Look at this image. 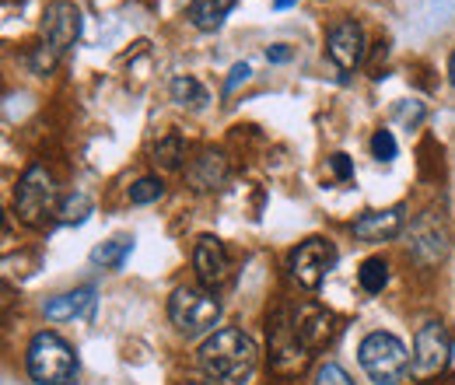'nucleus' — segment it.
Returning <instances> with one entry per match:
<instances>
[{"label": "nucleus", "instance_id": "nucleus-4", "mask_svg": "<svg viewBox=\"0 0 455 385\" xmlns=\"http://www.w3.org/2000/svg\"><path fill=\"white\" fill-rule=\"evenodd\" d=\"M169 319L182 336H200L221 319V301L207 287H175L169 298Z\"/></svg>", "mask_w": 455, "mask_h": 385}, {"label": "nucleus", "instance_id": "nucleus-3", "mask_svg": "<svg viewBox=\"0 0 455 385\" xmlns=\"http://www.w3.org/2000/svg\"><path fill=\"white\" fill-rule=\"evenodd\" d=\"M357 361L364 368V375L375 385H399L406 368H410V354L403 347V340L393 333H368L357 347Z\"/></svg>", "mask_w": 455, "mask_h": 385}, {"label": "nucleus", "instance_id": "nucleus-14", "mask_svg": "<svg viewBox=\"0 0 455 385\" xmlns=\"http://www.w3.org/2000/svg\"><path fill=\"white\" fill-rule=\"evenodd\" d=\"M46 316L53 323L63 319H92L95 316V287H77L70 294H60L46 305Z\"/></svg>", "mask_w": 455, "mask_h": 385}, {"label": "nucleus", "instance_id": "nucleus-20", "mask_svg": "<svg viewBox=\"0 0 455 385\" xmlns=\"http://www.w3.org/2000/svg\"><path fill=\"white\" fill-rule=\"evenodd\" d=\"M182 158H186V148H182V137L179 133H169L165 140H158V148H155V162L162 168H179L182 165Z\"/></svg>", "mask_w": 455, "mask_h": 385}, {"label": "nucleus", "instance_id": "nucleus-18", "mask_svg": "<svg viewBox=\"0 0 455 385\" xmlns=\"http://www.w3.org/2000/svg\"><path fill=\"white\" fill-rule=\"evenodd\" d=\"M172 102L189 106V109H204V106H207V88H204L196 77L179 74V77L172 81Z\"/></svg>", "mask_w": 455, "mask_h": 385}, {"label": "nucleus", "instance_id": "nucleus-8", "mask_svg": "<svg viewBox=\"0 0 455 385\" xmlns=\"http://www.w3.org/2000/svg\"><path fill=\"white\" fill-rule=\"evenodd\" d=\"M364 53H368V46H364V28H361L354 18H343V21H337V25L326 32V56L340 67L343 74L357 70V67L364 63Z\"/></svg>", "mask_w": 455, "mask_h": 385}, {"label": "nucleus", "instance_id": "nucleus-11", "mask_svg": "<svg viewBox=\"0 0 455 385\" xmlns=\"http://www.w3.org/2000/svg\"><path fill=\"white\" fill-rule=\"evenodd\" d=\"M193 270H196L204 287H221L225 284L228 270H231V260H228V249L221 245V238H214V235H200L196 238Z\"/></svg>", "mask_w": 455, "mask_h": 385}, {"label": "nucleus", "instance_id": "nucleus-21", "mask_svg": "<svg viewBox=\"0 0 455 385\" xmlns=\"http://www.w3.org/2000/svg\"><path fill=\"white\" fill-rule=\"evenodd\" d=\"M88 214H92V200L84 193L67 197L60 204V224H81V221H88Z\"/></svg>", "mask_w": 455, "mask_h": 385}, {"label": "nucleus", "instance_id": "nucleus-23", "mask_svg": "<svg viewBox=\"0 0 455 385\" xmlns=\"http://www.w3.org/2000/svg\"><path fill=\"white\" fill-rule=\"evenodd\" d=\"M312 385H354V379L343 372L337 361H326V365H319V368H315Z\"/></svg>", "mask_w": 455, "mask_h": 385}, {"label": "nucleus", "instance_id": "nucleus-22", "mask_svg": "<svg viewBox=\"0 0 455 385\" xmlns=\"http://www.w3.org/2000/svg\"><path fill=\"white\" fill-rule=\"evenodd\" d=\"M162 193H165V186H162V179H137L133 186H130V204H155V200H162Z\"/></svg>", "mask_w": 455, "mask_h": 385}, {"label": "nucleus", "instance_id": "nucleus-10", "mask_svg": "<svg viewBox=\"0 0 455 385\" xmlns=\"http://www.w3.org/2000/svg\"><path fill=\"white\" fill-rule=\"evenodd\" d=\"M294 333H298V340H301V347L305 350H323L333 336H337V316L330 312V309H323V305H315V301H305L298 312H294Z\"/></svg>", "mask_w": 455, "mask_h": 385}, {"label": "nucleus", "instance_id": "nucleus-24", "mask_svg": "<svg viewBox=\"0 0 455 385\" xmlns=\"http://www.w3.org/2000/svg\"><path fill=\"white\" fill-rule=\"evenodd\" d=\"M371 155H375L379 162H393V158H396V137H393L389 130H375V137H371Z\"/></svg>", "mask_w": 455, "mask_h": 385}, {"label": "nucleus", "instance_id": "nucleus-6", "mask_svg": "<svg viewBox=\"0 0 455 385\" xmlns=\"http://www.w3.org/2000/svg\"><path fill=\"white\" fill-rule=\"evenodd\" d=\"M452 354V336L442 323H424L417 340H413V357H410V372L417 382H427L435 375L445 372Z\"/></svg>", "mask_w": 455, "mask_h": 385}, {"label": "nucleus", "instance_id": "nucleus-1", "mask_svg": "<svg viewBox=\"0 0 455 385\" xmlns=\"http://www.w3.org/2000/svg\"><path fill=\"white\" fill-rule=\"evenodd\" d=\"M200 372L211 385H245L259 365L252 336L242 330H218L200 347Z\"/></svg>", "mask_w": 455, "mask_h": 385}, {"label": "nucleus", "instance_id": "nucleus-9", "mask_svg": "<svg viewBox=\"0 0 455 385\" xmlns=\"http://www.w3.org/2000/svg\"><path fill=\"white\" fill-rule=\"evenodd\" d=\"M77 36H81V11L67 0H53L43 18V43L57 56H63L77 43Z\"/></svg>", "mask_w": 455, "mask_h": 385}, {"label": "nucleus", "instance_id": "nucleus-16", "mask_svg": "<svg viewBox=\"0 0 455 385\" xmlns=\"http://www.w3.org/2000/svg\"><path fill=\"white\" fill-rule=\"evenodd\" d=\"M231 7H235V0H189V21L204 32H214Z\"/></svg>", "mask_w": 455, "mask_h": 385}, {"label": "nucleus", "instance_id": "nucleus-26", "mask_svg": "<svg viewBox=\"0 0 455 385\" xmlns=\"http://www.w3.org/2000/svg\"><path fill=\"white\" fill-rule=\"evenodd\" d=\"M249 74H252V67H249V63H235V67H231V74H228V81H225V99L238 88V84H245V81H249Z\"/></svg>", "mask_w": 455, "mask_h": 385}, {"label": "nucleus", "instance_id": "nucleus-13", "mask_svg": "<svg viewBox=\"0 0 455 385\" xmlns=\"http://www.w3.org/2000/svg\"><path fill=\"white\" fill-rule=\"evenodd\" d=\"M399 228H403V211L389 207V211H368L354 221V238L361 242H389L396 238Z\"/></svg>", "mask_w": 455, "mask_h": 385}, {"label": "nucleus", "instance_id": "nucleus-25", "mask_svg": "<svg viewBox=\"0 0 455 385\" xmlns=\"http://www.w3.org/2000/svg\"><path fill=\"white\" fill-rule=\"evenodd\" d=\"M396 123H403V126H420V119H424V106L420 102H403V106H396Z\"/></svg>", "mask_w": 455, "mask_h": 385}, {"label": "nucleus", "instance_id": "nucleus-19", "mask_svg": "<svg viewBox=\"0 0 455 385\" xmlns=\"http://www.w3.org/2000/svg\"><path fill=\"white\" fill-rule=\"evenodd\" d=\"M357 280L368 294H382V287L389 284V267L382 260H364L361 270H357Z\"/></svg>", "mask_w": 455, "mask_h": 385}, {"label": "nucleus", "instance_id": "nucleus-27", "mask_svg": "<svg viewBox=\"0 0 455 385\" xmlns=\"http://www.w3.org/2000/svg\"><path fill=\"white\" fill-rule=\"evenodd\" d=\"M330 168L337 172L340 182H350V179H354V168H350V158H347V155H333V158H330Z\"/></svg>", "mask_w": 455, "mask_h": 385}, {"label": "nucleus", "instance_id": "nucleus-7", "mask_svg": "<svg viewBox=\"0 0 455 385\" xmlns=\"http://www.w3.org/2000/svg\"><path fill=\"white\" fill-rule=\"evenodd\" d=\"M333 263H337V249L326 242V238H305L294 253H291V277L301 284V287H308V291H315L326 274L333 270Z\"/></svg>", "mask_w": 455, "mask_h": 385}, {"label": "nucleus", "instance_id": "nucleus-30", "mask_svg": "<svg viewBox=\"0 0 455 385\" xmlns=\"http://www.w3.org/2000/svg\"><path fill=\"white\" fill-rule=\"evenodd\" d=\"M449 74H452V84H455V53H452V60H449Z\"/></svg>", "mask_w": 455, "mask_h": 385}, {"label": "nucleus", "instance_id": "nucleus-28", "mask_svg": "<svg viewBox=\"0 0 455 385\" xmlns=\"http://www.w3.org/2000/svg\"><path fill=\"white\" fill-rule=\"evenodd\" d=\"M267 60H270V63H287V60H291V50H287V46H270V50H267Z\"/></svg>", "mask_w": 455, "mask_h": 385}, {"label": "nucleus", "instance_id": "nucleus-15", "mask_svg": "<svg viewBox=\"0 0 455 385\" xmlns=\"http://www.w3.org/2000/svg\"><path fill=\"white\" fill-rule=\"evenodd\" d=\"M225 179H228V165L218 151H204L193 162V168H189L193 189H218V186H225Z\"/></svg>", "mask_w": 455, "mask_h": 385}, {"label": "nucleus", "instance_id": "nucleus-29", "mask_svg": "<svg viewBox=\"0 0 455 385\" xmlns=\"http://www.w3.org/2000/svg\"><path fill=\"white\" fill-rule=\"evenodd\" d=\"M294 4H298V0H274L277 11H287V7H294Z\"/></svg>", "mask_w": 455, "mask_h": 385}, {"label": "nucleus", "instance_id": "nucleus-5", "mask_svg": "<svg viewBox=\"0 0 455 385\" xmlns=\"http://www.w3.org/2000/svg\"><path fill=\"white\" fill-rule=\"evenodd\" d=\"M57 211V186L53 175L43 165H28L25 175L18 179V193H14V214L21 224L39 228L46 224V218Z\"/></svg>", "mask_w": 455, "mask_h": 385}, {"label": "nucleus", "instance_id": "nucleus-17", "mask_svg": "<svg viewBox=\"0 0 455 385\" xmlns=\"http://www.w3.org/2000/svg\"><path fill=\"white\" fill-rule=\"evenodd\" d=\"M133 249V238H113V242H102L99 249H92V263L102 267V270H123L126 256Z\"/></svg>", "mask_w": 455, "mask_h": 385}, {"label": "nucleus", "instance_id": "nucleus-2", "mask_svg": "<svg viewBox=\"0 0 455 385\" xmlns=\"http://www.w3.org/2000/svg\"><path fill=\"white\" fill-rule=\"evenodd\" d=\"M28 375L39 385H74L77 379V357L70 343L53 330H43L28 343Z\"/></svg>", "mask_w": 455, "mask_h": 385}, {"label": "nucleus", "instance_id": "nucleus-12", "mask_svg": "<svg viewBox=\"0 0 455 385\" xmlns=\"http://www.w3.org/2000/svg\"><path fill=\"white\" fill-rule=\"evenodd\" d=\"M270 350H274V365L277 368H301V361H305V347H301V340H298V333H294V323L287 319L284 312L274 319V326H270Z\"/></svg>", "mask_w": 455, "mask_h": 385}]
</instances>
